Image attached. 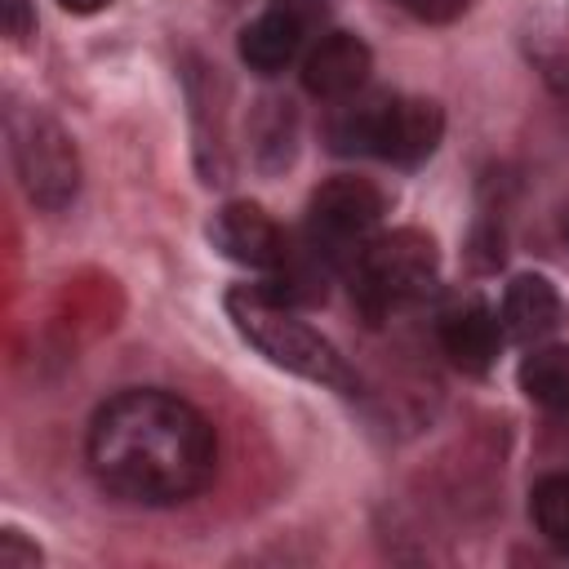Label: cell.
Segmentation results:
<instances>
[{
	"label": "cell",
	"instance_id": "5bb4252c",
	"mask_svg": "<svg viewBox=\"0 0 569 569\" xmlns=\"http://www.w3.org/2000/svg\"><path fill=\"white\" fill-rule=\"evenodd\" d=\"M253 156L262 169H280L293 160V111L289 102H262L253 120Z\"/></svg>",
	"mask_w": 569,
	"mask_h": 569
},
{
	"label": "cell",
	"instance_id": "9c48e42d",
	"mask_svg": "<svg viewBox=\"0 0 569 569\" xmlns=\"http://www.w3.org/2000/svg\"><path fill=\"white\" fill-rule=\"evenodd\" d=\"M369 44L351 31H329L325 40H316L302 58V84L316 98L342 102L351 93H360V84L369 80Z\"/></svg>",
	"mask_w": 569,
	"mask_h": 569
},
{
	"label": "cell",
	"instance_id": "5b68a950",
	"mask_svg": "<svg viewBox=\"0 0 569 569\" xmlns=\"http://www.w3.org/2000/svg\"><path fill=\"white\" fill-rule=\"evenodd\" d=\"M9 151L31 204L58 213L80 191V160L67 129L40 107H9Z\"/></svg>",
	"mask_w": 569,
	"mask_h": 569
},
{
	"label": "cell",
	"instance_id": "30bf717a",
	"mask_svg": "<svg viewBox=\"0 0 569 569\" xmlns=\"http://www.w3.org/2000/svg\"><path fill=\"white\" fill-rule=\"evenodd\" d=\"M498 342H502V329H498V316L480 302V298H467V302H453L445 316H440V347L445 356L467 369V373H485L498 356Z\"/></svg>",
	"mask_w": 569,
	"mask_h": 569
},
{
	"label": "cell",
	"instance_id": "7c38bea8",
	"mask_svg": "<svg viewBox=\"0 0 569 569\" xmlns=\"http://www.w3.org/2000/svg\"><path fill=\"white\" fill-rule=\"evenodd\" d=\"M520 387L538 409H547L556 418H569V347L529 351L525 365H520Z\"/></svg>",
	"mask_w": 569,
	"mask_h": 569
},
{
	"label": "cell",
	"instance_id": "d6986e66",
	"mask_svg": "<svg viewBox=\"0 0 569 569\" xmlns=\"http://www.w3.org/2000/svg\"><path fill=\"white\" fill-rule=\"evenodd\" d=\"M560 231H565V240H569V213H565V218H560Z\"/></svg>",
	"mask_w": 569,
	"mask_h": 569
},
{
	"label": "cell",
	"instance_id": "6da1fadb",
	"mask_svg": "<svg viewBox=\"0 0 569 569\" xmlns=\"http://www.w3.org/2000/svg\"><path fill=\"white\" fill-rule=\"evenodd\" d=\"M218 440L209 418L173 391L111 396L89 422V467L102 489L138 507H173L213 480Z\"/></svg>",
	"mask_w": 569,
	"mask_h": 569
},
{
	"label": "cell",
	"instance_id": "ac0fdd59",
	"mask_svg": "<svg viewBox=\"0 0 569 569\" xmlns=\"http://www.w3.org/2000/svg\"><path fill=\"white\" fill-rule=\"evenodd\" d=\"M67 13H98V9H107L111 0H58Z\"/></svg>",
	"mask_w": 569,
	"mask_h": 569
},
{
	"label": "cell",
	"instance_id": "52a82bcc",
	"mask_svg": "<svg viewBox=\"0 0 569 569\" xmlns=\"http://www.w3.org/2000/svg\"><path fill=\"white\" fill-rule=\"evenodd\" d=\"M325 22V0H276L240 31V58L258 76L284 71Z\"/></svg>",
	"mask_w": 569,
	"mask_h": 569
},
{
	"label": "cell",
	"instance_id": "ba28073f",
	"mask_svg": "<svg viewBox=\"0 0 569 569\" xmlns=\"http://www.w3.org/2000/svg\"><path fill=\"white\" fill-rule=\"evenodd\" d=\"M209 240L213 249H222L231 262L240 267H258V271H276L284 258H289V244H284V231L249 200H231L213 213L209 222Z\"/></svg>",
	"mask_w": 569,
	"mask_h": 569
},
{
	"label": "cell",
	"instance_id": "8fae6325",
	"mask_svg": "<svg viewBox=\"0 0 569 569\" xmlns=\"http://www.w3.org/2000/svg\"><path fill=\"white\" fill-rule=\"evenodd\" d=\"M560 320V298L556 289L542 280V276H516L502 293V325L511 338L529 342V338H542L551 333Z\"/></svg>",
	"mask_w": 569,
	"mask_h": 569
},
{
	"label": "cell",
	"instance_id": "e0dca14e",
	"mask_svg": "<svg viewBox=\"0 0 569 569\" xmlns=\"http://www.w3.org/2000/svg\"><path fill=\"white\" fill-rule=\"evenodd\" d=\"M31 4L27 0H0V31L9 36V40H22L27 31H31Z\"/></svg>",
	"mask_w": 569,
	"mask_h": 569
},
{
	"label": "cell",
	"instance_id": "2e32d148",
	"mask_svg": "<svg viewBox=\"0 0 569 569\" xmlns=\"http://www.w3.org/2000/svg\"><path fill=\"white\" fill-rule=\"evenodd\" d=\"M40 560V551L31 547V542H22V533H0V569H27V565H36Z\"/></svg>",
	"mask_w": 569,
	"mask_h": 569
},
{
	"label": "cell",
	"instance_id": "3957f363",
	"mask_svg": "<svg viewBox=\"0 0 569 569\" xmlns=\"http://www.w3.org/2000/svg\"><path fill=\"white\" fill-rule=\"evenodd\" d=\"M445 111L431 98L369 93L329 116V142L342 156H378L391 164H418L440 147Z\"/></svg>",
	"mask_w": 569,
	"mask_h": 569
},
{
	"label": "cell",
	"instance_id": "8992f818",
	"mask_svg": "<svg viewBox=\"0 0 569 569\" xmlns=\"http://www.w3.org/2000/svg\"><path fill=\"white\" fill-rule=\"evenodd\" d=\"M382 218V196L365 178H333L311 196L307 209V240L329 267H351L356 253L373 240Z\"/></svg>",
	"mask_w": 569,
	"mask_h": 569
},
{
	"label": "cell",
	"instance_id": "4fadbf2b",
	"mask_svg": "<svg viewBox=\"0 0 569 569\" xmlns=\"http://www.w3.org/2000/svg\"><path fill=\"white\" fill-rule=\"evenodd\" d=\"M529 511H533V525L538 533L569 551V476H542L529 493Z\"/></svg>",
	"mask_w": 569,
	"mask_h": 569
},
{
	"label": "cell",
	"instance_id": "277c9868",
	"mask_svg": "<svg viewBox=\"0 0 569 569\" xmlns=\"http://www.w3.org/2000/svg\"><path fill=\"white\" fill-rule=\"evenodd\" d=\"M440 271V253H436V240L418 227H400V231H382L373 236L356 262L347 267L351 276V293L360 302V311L369 320H382L387 311L422 298L431 289Z\"/></svg>",
	"mask_w": 569,
	"mask_h": 569
},
{
	"label": "cell",
	"instance_id": "7a4b0ae2",
	"mask_svg": "<svg viewBox=\"0 0 569 569\" xmlns=\"http://www.w3.org/2000/svg\"><path fill=\"white\" fill-rule=\"evenodd\" d=\"M227 316L240 329V338L249 347H258L271 365L289 369L307 382L333 387L342 396L356 391V373L347 369L338 347L329 338H320L307 320H298V311L289 302L271 298L267 289H231L227 293Z\"/></svg>",
	"mask_w": 569,
	"mask_h": 569
},
{
	"label": "cell",
	"instance_id": "9a60e30c",
	"mask_svg": "<svg viewBox=\"0 0 569 569\" xmlns=\"http://www.w3.org/2000/svg\"><path fill=\"white\" fill-rule=\"evenodd\" d=\"M391 4L405 9V13L418 18V22H453V18L467 13L471 0H391Z\"/></svg>",
	"mask_w": 569,
	"mask_h": 569
}]
</instances>
